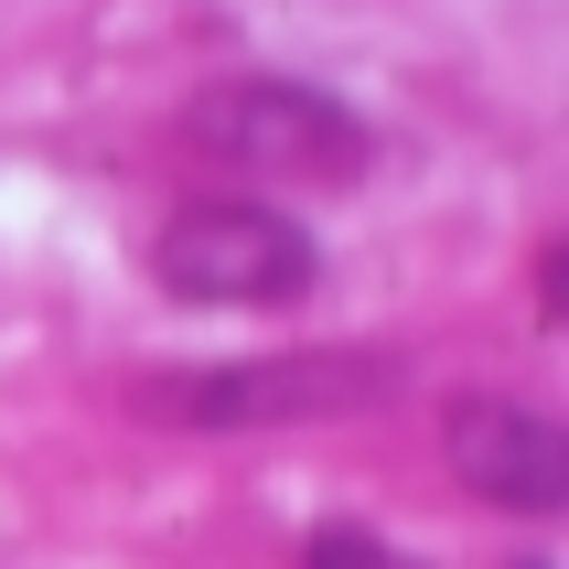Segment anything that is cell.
Segmentation results:
<instances>
[{
	"label": "cell",
	"instance_id": "obj_1",
	"mask_svg": "<svg viewBox=\"0 0 569 569\" xmlns=\"http://www.w3.org/2000/svg\"><path fill=\"white\" fill-rule=\"evenodd\" d=\"M398 366L355 345H312V355H226V366H140L129 409L161 430H301V419H355L377 409Z\"/></svg>",
	"mask_w": 569,
	"mask_h": 569
},
{
	"label": "cell",
	"instance_id": "obj_2",
	"mask_svg": "<svg viewBox=\"0 0 569 569\" xmlns=\"http://www.w3.org/2000/svg\"><path fill=\"white\" fill-rule=\"evenodd\" d=\"M183 140L226 172L258 183H355L366 172V119L345 97L301 87V76H216L183 97Z\"/></svg>",
	"mask_w": 569,
	"mask_h": 569
},
{
	"label": "cell",
	"instance_id": "obj_3",
	"mask_svg": "<svg viewBox=\"0 0 569 569\" xmlns=\"http://www.w3.org/2000/svg\"><path fill=\"white\" fill-rule=\"evenodd\" d=\"M161 290L172 301H216V312H280V301H312L322 248L312 226L280 216V204H183L151 248Z\"/></svg>",
	"mask_w": 569,
	"mask_h": 569
},
{
	"label": "cell",
	"instance_id": "obj_4",
	"mask_svg": "<svg viewBox=\"0 0 569 569\" xmlns=\"http://www.w3.org/2000/svg\"><path fill=\"white\" fill-rule=\"evenodd\" d=\"M441 451H451V473L506 516H559V495H569V441L527 398H451Z\"/></svg>",
	"mask_w": 569,
	"mask_h": 569
},
{
	"label": "cell",
	"instance_id": "obj_5",
	"mask_svg": "<svg viewBox=\"0 0 569 569\" xmlns=\"http://www.w3.org/2000/svg\"><path fill=\"white\" fill-rule=\"evenodd\" d=\"M301 569H430L419 548H387L377 527H322L312 548H301Z\"/></svg>",
	"mask_w": 569,
	"mask_h": 569
}]
</instances>
